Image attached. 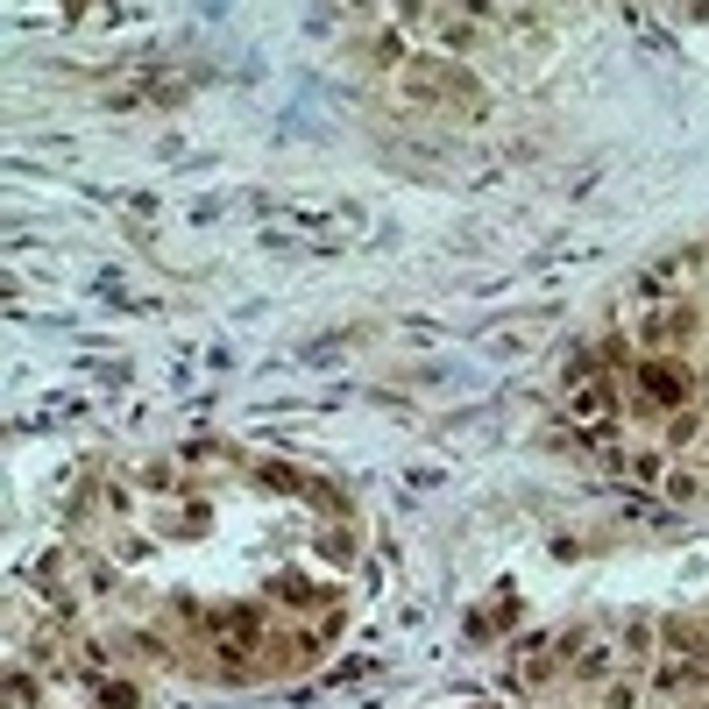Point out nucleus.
<instances>
[{
	"instance_id": "obj_1",
	"label": "nucleus",
	"mask_w": 709,
	"mask_h": 709,
	"mask_svg": "<svg viewBox=\"0 0 709 709\" xmlns=\"http://www.w3.org/2000/svg\"><path fill=\"white\" fill-rule=\"evenodd\" d=\"M632 383H639V398L653 412H688V398H695V369L681 355H639L632 362Z\"/></svg>"
},
{
	"instance_id": "obj_2",
	"label": "nucleus",
	"mask_w": 709,
	"mask_h": 709,
	"mask_svg": "<svg viewBox=\"0 0 709 709\" xmlns=\"http://www.w3.org/2000/svg\"><path fill=\"white\" fill-rule=\"evenodd\" d=\"M639 334H646V355H667V348H681V341L695 334V305H653L646 320H639Z\"/></svg>"
},
{
	"instance_id": "obj_3",
	"label": "nucleus",
	"mask_w": 709,
	"mask_h": 709,
	"mask_svg": "<svg viewBox=\"0 0 709 709\" xmlns=\"http://www.w3.org/2000/svg\"><path fill=\"white\" fill-rule=\"evenodd\" d=\"M568 412H575V426H589V433H610V426H617V390H610V376H596V383H575V390H568Z\"/></svg>"
},
{
	"instance_id": "obj_4",
	"label": "nucleus",
	"mask_w": 709,
	"mask_h": 709,
	"mask_svg": "<svg viewBox=\"0 0 709 709\" xmlns=\"http://www.w3.org/2000/svg\"><path fill=\"white\" fill-rule=\"evenodd\" d=\"M575 674H582V681H610V674H617V646H603V639L582 646V653H575Z\"/></svg>"
},
{
	"instance_id": "obj_5",
	"label": "nucleus",
	"mask_w": 709,
	"mask_h": 709,
	"mask_svg": "<svg viewBox=\"0 0 709 709\" xmlns=\"http://www.w3.org/2000/svg\"><path fill=\"white\" fill-rule=\"evenodd\" d=\"M624 476L653 490V483H667V476H674V468H667V454H632V461H624Z\"/></svg>"
},
{
	"instance_id": "obj_6",
	"label": "nucleus",
	"mask_w": 709,
	"mask_h": 709,
	"mask_svg": "<svg viewBox=\"0 0 709 709\" xmlns=\"http://www.w3.org/2000/svg\"><path fill=\"white\" fill-rule=\"evenodd\" d=\"M440 36H447V50H468L476 43V15H440Z\"/></svg>"
},
{
	"instance_id": "obj_7",
	"label": "nucleus",
	"mask_w": 709,
	"mask_h": 709,
	"mask_svg": "<svg viewBox=\"0 0 709 709\" xmlns=\"http://www.w3.org/2000/svg\"><path fill=\"white\" fill-rule=\"evenodd\" d=\"M646 646H653V624H646V617H632V624H624V653L646 660Z\"/></svg>"
},
{
	"instance_id": "obj_8",
	"label": "nucleus",
	"mask_w": 709,
	"mask_h": 709,
	"mask_svg": "<svg viewBox=\"0 0 709 709\" xmlns=\"http://www.w3.org/2000/svg\"><path fill=\"white\" fill-rule=\"evenodd\" d=\"M667 440H674V447L702 440V419H695V412H674V419H667Z\"/></svg>"
},
{
	"instance_id": "obj_9",
	"label": "nucleus",
	"mask_w": 709,
	"mask_h": 709,
	"mask_svg": "<svg viewBox=\"0 0 709 709\" xmlns=\"http://www.w3.org/2000/svg\"><path fill=\"white\" fill-rule=\"evenodd\" d=\"M603 709H639V681H610L603 688Z\"/></svg>"
},
{
	"instance_id": "obj_10",
	"label": "nucleus",
	"mask_w": 709,
	"mask_h": 709,
	"mask_svg": "<svg viewBox=\"0 0 709 709\" xmlns=\"http://www.w3.org/2000/svg\"><path fill=\"white\" fill-rule=\"evenodd\" d=\"M142 483H149V490H178V476H171V461H149V468H142Z\"/></svg>"
},
{
	"instance_id": "obj_11",
	"label": "nucleus",
	"mask_w": 709,
	"mask_h": 709,
	"mask_svg": "<svg viewBox=\"0 0 709 709\" xmlns=\"http://www.w3.org/2000/svg\"><path fill=\"white\" fill-rule=\"evenodd\" d=\"M8 695H15V709H36V681L29 674H8Z\"/></svg>"
}]
</instances>
